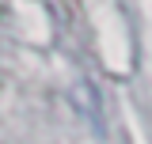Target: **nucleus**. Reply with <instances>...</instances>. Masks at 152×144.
Wrapping results in <instances>:
<instances>
[]
</instances>
